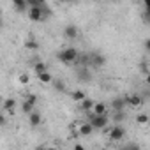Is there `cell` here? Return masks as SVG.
<instances>
[{
	"label": "cell",
	"instance_id": "1",
	"mask_svg": "<svg viewBox=\"0 0 150 150\" xmlns=\"http://www.w3.org/2000/svg\"><path fill=\"white\" fill-rule=\"evenodd\" d=\"M57 58H58L62 64H72V62H76V60L80 58V53H78V50H76V48L69 46V48H65V50L58 51Z\"/></svg>",
	"mask_w": 150,
	"mask_h": 150
},
{
	"label": "cell",
	"instance_id": "2",
	"mask_svg": "<svg viewBox=\"0 0 150 150\" xmlns=\"http://www.w3.org/2000/svg\"><path fill=\"white\" fill-rule=\"evenodd\" d=\"M88 115H90V124H92V127L94 129H104V127H108V117L106 115H103V117H97V115H94L92 111H88Z\"/></svg>",
	"mask_w": 150,
	"mask_h": 150
},
{
	"label": "cell",
	"instance_id": "3",
	"mask_svg": "<svg viewBox=\"0 0 150 150\" xmlns=\"http://www.w3.org/2000/svg\"><path fill=\"white\" fill-rule=\"evenodd\" d=\"M44 4H46V2H44ZM44 4H42L41 7H28V20H30V21H42V20H44V16H46V14H44V9H42Z\"/></svg>",
	"mask_w": 150,
	"mask_h": 150
},
{
	"label": "cell",
	"instance_id": "4",
	"mask_svg": "<svg viewBox=\"0 0 150 150\" xmlns=\"http://www.w3.org/2000/svg\"><path fill=\"white\" fill-rule=\"evenodd\" d=\"M124 136H125V129L122 125H113L110 129V139L111 141H120V139H124Z\"/></svg>",
	"mask_w": 150,
	"mask_h": 150
},
{
	"label": "cell",
	"instance_id": "5",
	"mask_svg": "<svg viewBox=\"0 0 150 150\" xmlns=\"http://www.w3.org/2000/svg\"><path fill=\"white\" fill-rule=\"evenodd\" d=\"M127 106V99L125 97H117V99H113V103H111V108H113V111L115 113H124V108Z\"/></svg>",
	"mask_w": 150,
	"mask_h": 150
},
{
	"label": "cell",
	"instance_id": "6",
	"mask_svg": "<svg viewBox=\"0 0 150 150\" xmlns=\"http://www.w3.org/2000/svg\"><path fill=\"white\" fill-rule=\"evenodd\" d=\"M64 35H65V39L74 41V39L78 37V28L74 27V25H67V27L64 28Z\"/></svg>",
	"mask_w": 150,
	"mask_h": 150
},
{
	"label": "cell",
	"instance_id": "7",
	"mask_svg": "<svg viewBox=\"0 0 150 150\" xmlns=\"http://www.w3.org/2000/svg\"><path fill=\"white\" fill-rule=\"evenodd\" d=\"M125 99H127V104L132 106V108H139V106L143 104V99H141V96H138V94H132V96H129V97H125Z\"/></svg>",
	"mask_w": 150,
	"mask_h": 150
},
{
	"label": "cell",
	"instance_id": "8",
	"mask_svg": "<svg viewBox=\"0 0 150 150\" xmlns=\"http://www.w3.org/2000/svg\"><path fill=\"white\" fill-rule=\"evenodd\" d=\"M90 60H92V64H94L96 67H103V65L106 64V57L101 55V53H94V55L90 57Z\"/></svg>",
	"mask_w": 150,
	"mask_h": 150
},
{
	"label": "cell",
	"instance_id": "9",
	"mask_svg": "<svg viewBox=\"0 0 150 150\" xmlns=\"http://www.w3.org/2000/svg\"><path fill=\"white\" fill-rule=\"evenodd\" d=\"M41 122H42V118H41V113L34 111V113H30V115H28V124H30V127H37Z\"/></svg>",
	"mask_w": 150,
	"mask_h": 150
},
{
	"label": "cell",
	"instance_id": "10",
	"mask_svg": "<svg viewBox=\"0 0 150 150\" xmlns=\"http://www.w3.org/2000/svg\"><path fill=\"white\" fill-rule=\"evenodd\" d=\"M78 131H80V134H81V136H90V134H92V131H94V127H92V124H90V122H87V124H80Z\"/></svg>",
	"mask_w": 150,
	"mask_h": 150
},
{
	"label": "cell",
	"instance_id": "11",
	"mask_svg": "<svg viewBox=\"0 0 150 150\" xmlns=\"http://www.w3.org/2000/svg\"><path fill=\"white\" fill-rule=\"evenodd\" d=\"M92 113H94V115H97V117L106 115V104H104V103H96V104H94Z\"/></svg>",
	"mask_w": 150,
	"mask_h": 150
},
{
	"label": "cell",
	"instance_id": "12",
	"mask_svg": "<svg viewBox=\"0 0 150 150\" xmlns=\"http://www.w3.org/2000/svg\"><path fill=\"white\" fill-rule=\"evenodd\" d=\"M71 99L72 101H78V103H83L87 99V96H85L83 90H74V92H71Z\"/></svg>",
	"mask_w": 150,
	"mask_h": 150
},
{
	"label": "cell",
	"instance_id": "13",
	"mask_svg": "<svg viewBox=\"0 0 150 150\" xmlns=\"http://www.w3.org/2000/svg\"><path fill=\"white\" fill-rule=\"evenodd\" d=\"M14 108H16V101L14 99H6L4 101V111L6 113H14Z\"/></svg>",
	"mask_w": 150,
	"mask_h": 150
},
{
	"label": "cell",
	"instance_id": "14",
	"mask_svg": "<svg viewBox=\"0 0 150 150\" xmlns=\"http://www.w3.org/2000/svg\"><path fill=\"white\" fill-rule=\"evenodd\" d=\"M34 71H35V74L39 76V74H44V72H48V65H46L44 62H37V64L34 65Z\"/></svg>",
	"mask_w": 150,
	"mask_h": 150
},
{
	"label": "cell",
	"instance_id": "15",
	"mask_svg": "<svg viewBox=\"0 0 150 150\" xmlns=\"http://www.w3.org/2000/svg\"><path fill=\"white\" fill-rule=\"evenodd\" d=\"M13 6L16 7V11H28V4H27V0H14Z\"/></svg>",
	"mask_w": 150,
	"mask_h": 150
},
{
	"label": "cell",
	"instance_id": "16",
	"mask_svg": "<svg viewBox=\"0 0 150 150\" xmlns=\"http://www.w3.org/2000/svg\"><path fill=\"white\" fill-rule=\"evenodd\" d=\"M37 78H39V81H41V83H44V85H48V83H51V81H53V76H51V74H50V72H44V74H39V76H37Z\"/></svg>",
	"mask_w": 150,
	"mask_h": 150
},
{
	"label": "cell",
	"instance_id": "17",
	"mask_svg": "<svg viewBox=\"0 0 150 150\" xmlns=\"http://www.w3.org/2000/svg\"><path fill=\"white\" fill-rule=\"evenodd\" d=\"M21 110H23V113L28 117L30 113H34V104H30L28 101H23V104H21Z\"/></svg>",
	"mask_w": 150,
	"mask_h": 150
},
{
	"label": "cell",
	"instance_id": "18",
	"mask_svg": "<svg viewBox=\"0 0 150 150\" xmlns=\"http://www.w3.org/2000/svg\"><path fill=\"white\" fill-rule=\"evenodd\" d=\"M94 104H96V103H92V101H90V99L87 97V99H85V101L81 103V108H83V110H85V111L88 113V111H92V110H94Z\"/></svg>",
	"mask_w": 150,
	"mask_h": 150
},
{
	"label": "cell",
	"instance_id": "19",
	"mask_svg": "<svg viewBox=\"0 0 150 150\" xmlns=\"http://www.w3.org/2000/svg\"><path fill=\"white\" fill-rule=\"evenodd\" d=\"M136 122H138L139 125L148 124V115H146V113H138V115H136Z\"/></svg>",
	"mask_w": 150,
	"mask_h": 150
},
{
	"label": "cell",
	"instance_id": "20",
	"mask_svg": "<svg viewBox=\"0 0 150 150\" xmlns=\"http://www.w3.org/2000/svg\"><path fill=\"white\" fill-rule=\"evenodd\" d=\"M25 48H27V50H37L39 44H37L34 39H27V41H25Z\"/></svg>",
	"mask_w": 150,
	"mask_h": 150
},
{
	"label": "cell",
	"instance_id": "21",
	"mask_svg": "<svg viewBox=\"0 0 150 150\" xmlns=\"http://www.w3.org/2000/svg\"><path fill=\"white\" fill-rule=\"evenodd\" d=\"M80 80H85V81H90V72L87 69H80Z\"/></svg>",
	"mask_w": 150,
	"mask_h": 150
},
{
	"label": "cell",
	"instance_id": "22",
	"mask_svg": "<svg viewBox=\"0 0 150 150\" xmlns=\"http://www.w3.org/2000/svg\"><path fill=\"white\" fill-rule=\"evenodd\" d=\"M145 20L150 21V0H145Z\"/></svg>",
	"mask_w": 150,
	"mask_h": 150
},
{
	"label": "cell",
	"instance_id": "23",
	"mask_svg": "<svg viewBox=\"0 0 150 150\" xmlns=\"http://www.w3.org/2000/svg\"><path fill=\"white\" fill-rule=\"evenodd\" d=\"M18 81H20L21 85H27V83L30 81V78H28V74H27V72H23V74H20V78H18Z\"/></svg>",
	"mask_w": 150,
	"mask_h": 150
},
{
	"label": "cell",
	"instance_id": "24",
	"mask_svg": "<svg viewBox=\"0 0 150 150\" xmlns=\"http://www.w3.org/2000/svg\"><path fill=\"white\" fill-rule=\"evenodd\" d=\"M25 101H28L30 104H35V103H37V96H35V94H28Z\"/></svg>",
	"mask_w": 150,
	"mask_h": 150
},
{
	"label": "cell",
	"instance_id": "25",
	"mask_svg": "<svg viewBox=\"0 0 150 150\" xmlns=\"http://www.w3.org/2000/svg\"><path fill=\"white\" fill-rule=\"evenodd\" d=\"M143 46H145V50H146V51L150 53V39H146V41L143 42Z\"/></svg>",
	"mask_w": 150,
	"mask_h": 150
},
{
	"label": "cell",
	"instance_id": "26",
	"mask_svg": "<svg viewBox=\"0 0 150 150\" xmlns=\"http://www.w3.org/2000/svg\"><path fill=\"white\" fill-rule=\"evenodd\" d=\"M127 150H141L138 145H127Z\"/></svg>",
	"mask_w": 150,
	"mask_h": 150
},
{
	"label": "cell",
	"instance_id": "27",
	"mask_svg": "<svg viewBox=\"0 0 150 150\" xmlns=\"http://www.w3.org/2000/svg\"><path fill=\"white\" fill-rule=\"evenodd\" d=\"M74 150H85V146L80 145V143H76V145H74Z\"/></svg>",
	"mask_w": 150,
	"mask_h": 150
},
{
	"label": "cell",
	"instance_id": "28",
	"mask_svg": "<svg viewBox=\"0 0 150 150\" xmlns=\"http://www.w3.org/2000/svg\"><path fill=\"white\" fill-rule=\"evenodd\" d=\"M42 150H57V146H46V148H42Z\"/></svg>",
	"mask_w": 150,
	"mask_h": 150
},
{
	"label": "cell",
	"instance_id": "29",
	"mask_svg": "<svg viewBox=\"0 0 150 150\" xmlns=\"http://www.w3.org/2000/svg\"><path fill=\"white\" fill-rule=\"evenodd\" d=\"M120 150H127V146H124V148H120Z\"/></svg>",
	"mask_w": 150,
	"mask_h": 150
}]
</instances>
